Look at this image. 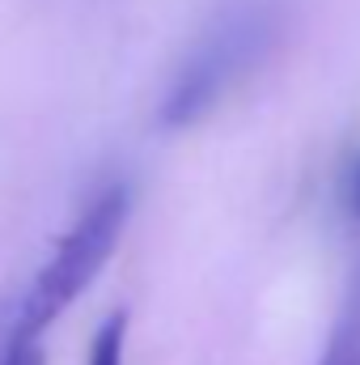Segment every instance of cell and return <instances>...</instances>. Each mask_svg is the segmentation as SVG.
I'll list each match as a JSON object with an SVG mask.
<instances>
[{
    "instance_id": "6da1fadb",
    "label": "cell",
    "mask_w": 360,
    "mask_h": 365,
    "mask_svg": "<svg viewBox=\"0 0 360 365\" xmlns=\"http://www.w3.org/2000/svg\"><path fill=\"white\" fill-rule=\"evenodd\" d=\"M271 38H275V13L268 4L250 0L242 9L221 13L199 34V43L182 56L179 73L170 77V86L162 93L157 123L166 132L199 123L225 93L238 86V77H246L259 64V56L271 47Z\"/></svg>"
},
{
    "instance_id": "7a4b0ae2",
    "label": "cell",
    "mask_w": 360,
    "mask_h": 365,
    "mask_svg": "<svg viewBox=\"0 0 360 365\" xmlns=\"http://www.w3.org/2000/svg\"><path fill=\"white\" fill-rule=\"evenodd\" d=\"M127 212H132V191L123 182H110L93 195L90 208L73 221V230L55 242L51 259L30 280V293L21 302L13 340H38L90 289L93 276L106 268V259L115 255V247L123 238Z\"/></svg>"
},
{
    "instance_id": "3957f363",
    "label": "cell",
    "mask_w": 360,
    "mask_h": 365,
    "mask_svg": "<svg viewBox=\"0 0 360 365\" xmlns=\"http://www.w3.org/2000/svg\"><path fill=\"white\" fill-rule=\"evenodd\" d=\"M123 344H127V310H115L93 331L90 365H123Z\"/></svg>"
},
{
    "instance_id": "277c9868",
    "label": "cell",
    "mask_w": 360,
    "mask_h": 365,
    "mask_svg": "<svg viewBox=\"0 0 360 365\" xmlns=\"http://www.w3.org/2000/svg\"><path fill=\"white\" fill-rule=\"evenodd\" d=\"M318 365H360V319L339 314V323H335Z\"/></svg>"
},
{
    "instance_id": "5b68a950",
    "label": "cell",
    "mask_w": 360,
    "mask_h": 365,
    "mask_svg": "<svg viewBox=\"0 0 360 365\" xmlns=\"http://www.w3.org/2000/svg\"><path fill=\"white\" fill-rule=\"evenodd\" d=\"M4 365H47V353H43L38 340H13V349H9Z\"/></svg>"
},
{
    "instance_id": "8992f818",
    "label": "cell",
    "mask_w": 360,
    "mask_h": 365,
    "mask_svg": "<svg viewBox=\"0 0 360 365\" xmlns=\"http://www.w3.org/2000/svg\"><path fill=\"white\" fill-rule=\"evenodd\" d=\"M352 212L360 217V170L352 175Z\"/></svg>"
}]
</instances>
